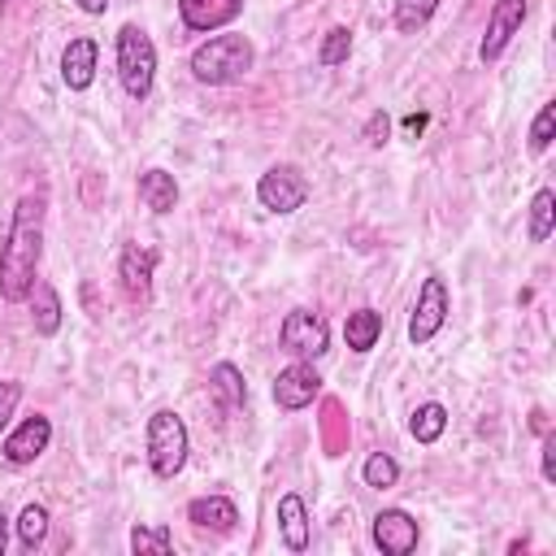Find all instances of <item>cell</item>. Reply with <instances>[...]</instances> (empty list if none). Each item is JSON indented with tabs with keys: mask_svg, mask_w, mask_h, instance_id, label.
Instances as JSON below:
<instances>
[{
	"mask_svg": "<svg viewBox=\"0 0 556 556\" xmlns=\"http://www.w3.org/2000/svg\"><path fill=\"white\" fill-rule=\"evenodd\" d=\"M421 126H426V113H408V117H404V130H408V135H421Z\"/></svg>",
	"mask_w": 556,
	"mask_h": 556,
	"instance_id": "obj_33",
	"label": "cell"
},
{
	"mask_svg": "<svg viewBox=\"0 0 556 556\" xmlns=\"http://www.w3.org/2000/svg\"><path fill=\"white\" fill-rule=\"evenodd\" d=\"M278 530H282V543L291 552H304L308 547V508H304V500L295 491H287L278 500Z\"/></svg>",
	"mask_w": 556,
	"mask_h": 556,
	"instance_id": "obj_17",
	"label": "cell"
},
{
	"mask_svg": "<svg viewBox=\"0 0 556 556\" xmlns=\"http://www.w3.org/2000/svg\"><path fill=\"white\" fill-rule=\"evenodd\" d=\"M96 56H100V48H96L91 35H78V39L65 43V52H61V78H65L70 91H87V87H91V78H96Z\"/></svg>",
	"mask_w": 556,
	"mask_h": 556,
	"instance_id": "obj_13",
	"label": "cell"
},
{
	"mask_svg": "<svg viewBox=\"0 0 556 556\" xmlns=\"http://www.w3.org/2000/svg\"><path fill=\"white\" fill-rule=\"evenodd\" d=\"M348 52H352V30L348 26H330L326 30V39H321V48H317V65H343L348 61Z\"/></svg>",
	"mask_w": 556,
	"mask_h": 556,
	"instance_id": "obj_26",
	"label": "cell"
},
{
	"mask_svg": "<svg viewBox=\"0 0 556 556\" xmlns=\"http://www.w3.org/2000/svg\"><path fill=\"white\" fill-rule=\"evenodd\" d=\"M256 200L269 208V213H295V208H304V200H308V178L300 174V165H269L265 174H261V182H256Z\"/></svg>",
	"mask_w": 556,
	"mask_h": 556,
	"instance_id": "obj_6",
	"label": "cell"
},
{
	"mask_svg": "<svg viewBox=\"0 0 556 556\" xmlns=\"http://www.w3.org/2000/svg\"><path fill=\"white\" fill-rule=\"evenodd\" d=\"M361 473H365V486H374V491H387V486L400 482V465H395V456H387V452H374Z\"/></svg>",
	"mask_w": 556,
	"mask_h": 556,
	"instance_id": "obj_27",
	"label": "cell"
},
{
	"mask_svg": "<svg viewBox=\"0 0 556 556\" xmlns=\"http://www.w3.org/2000/svg\"><path fill=\"white\" fill-rule=\"evenodd\" d=\"M543 478H547V482L556 478V434L543 439Z\"/></svg>",
	"mask_w": 556,
	"mask_h": 556,
	"instance_id": "obj_31",
	"label": "cell"
},
{
	"mask_svg": "<svg viewBox=\"0 0 556 556\" xmlns=\"http://www.w3.org/2000/svg\"><path fill=\"white\" fill-rule=\"evenodd\" d=\"M17 539H22V547L26 552H35L43 539H48V508L43 504H26L22 513H17Z\"/></svg>",
	"mask_w": 556,
	"mask_h": 556,
	"instance_id": "obj_23",
	"label": "cell"
},
{
	"mask_svg": "<svg viewBox=\"0 0 556 556\" xmlns=\"http://www.w3.org/2000/svg\"><path fill=\"white\" fill-rule=\"evenodd\" d=\"M152 269H156V252H152V248L130 243V248L122 252L117 278H122V287H126L130 300H148V291H152Z\"/></svg>",
	"mask_w": 556,
	"mask_h": 556,
	"instance_id": "obj_14",
	"label": "cell"
},
{
	"mask_svg": "<svg viewBox=\"0 0 556 556\" xmlns=\"http://www.w3.org/2000/svg\"><path fill=\"white\" fill-rule=\"evenodd\" d=\"M321 395V374L313 369V361H291L287 369H278L274 378V404L295 413V408H308L313 400Z\"/></svg>",
	"mask_w": 556,
	"mask_h": 556,
	"instance_id": "obj_8",
	"label": "cell"
},
{
	"mask_svg": "<svg viewBox=\"0 0 556 556\" xmlns=\"http://www.w3.org/2000/svg\"><path fill=\"white\" fill-rule=\"evenodd\" d=\"M552 130H556V104H543L539 113H534V122H530V152H547V143H552Z\"/></svg>",
	"mask_w": 556,
	"mask_h": 556,
	"instance_id": "obj_28",
	"label": "cell"
},
{
	"mask_svg": "<svg viewBox=\"0 0 556 556\" xmlns=\"http://www.w3.org/2000/svg\"><path fill=\"white\" fill-rule=\"evenodd\" d=\"M369 534H374V543H378V552H387V556H408L413 547H417V517L413 513H404V508H382V513H374V526H369Z\"/></svg>",
	"mask_w": 556,
	"mask_h": 556,
	"instance_id": "obj_9",
	"label": "cell"
},
{
	"mask_svg": "<svg viewBox=\"0 0 556 556\" xmlns=\"http://www.w3.org/2000/svg\"><path fill=\"white\" fill-rule=\"evenodd\" d=\"M48 443H52V421L43 417V413H35V417H26L9 439H4V460L9 465H35L43 452H48Z\"/></svg>",
	"mask_w": 556,
	"mask_h": 556,
	"instance_id": "obj_11",
	"label": "cell"
},
{
	"mask_svg": "<svg viewBox=\"0 0 556 556\" xmlns=\"http://www.w3.org/2000/svg\"><path fill=\"white\" fill-rule=\"evenodd\" d=\"M39 256H43V200L22 195L0 248V295L9 304L26 300L35 278H39Z\"/></svg>",
	"mask_w": 556,
	"mask_h": 556,
	"instance_id": "obj_1",
	"label": "cell"
},
{
	"mask_svg": "<svg viewBox=\"0 0 556 556\" xmlns=\"http://www.w3.org/2000/svg\"><path fill=\"white\" fill-rule=\"evenodd\" d=\"M139 200L152 208V213H174L178 204V182L169 169H143L139 174Z\"/></svg>",
	"mask_w": 556,
	"mask_h": 556,
	"instance_id": "obj_18",
	"label": "cell"
},
{
	"mask_svg": "<svg viewBox=\"0 0 556 556\" xmlns=\"http://www.w3.org/2000/svg\"><path fill=\"white\" fill-rule=\"evenodd\" d=\"M74 4H78V9L87 13V17H100V13L109 9V0H74Z\"/></svg>",
	"mask_w": 556,
	"mask_h": 556,
	"instance_id": "obj_32",
	"label": "cell"
},
{
	"mask_svg": "<svg viewBox=\"0 0 556 556\" xmlns=\"http://www.w3.org/2000/svg\"><path fill=\"white\" fill-rule=\"evenodd\" d=\"M117 78L130 100H148V91L156 83V43L135 22H126L117 30Z\"/></svg>",
	"mask_w": 556,
	"mask_h": 556,
	"instance_id": "obj_3",
	"label": "cell"
},
{
	"mask_svg": "<svg viewBox=\"0 0 556 556\" xmlns=\"http://www.w3.org/2000/svg\"><path fill=\"white\" fill-rule=\"evenodd\" d=\"M552 226H556V191L543 187L530 200V243H543L552 235Z\"/></svg>",
	"mask_w": 556,
	"mask_h": 556,
	"instance_id": "obj_22",
	"label": "cell"
},
{
	"mask_svg": "<svg viewBox=\"0 0 556 556\" xmlns=\"http://www.w3.org/2000/svg\"><path fill=\"white\" fill-rule=\"evenodd\" d=\"M9 526H13V521H9V513L0 508V556H4V547H9Z\"/></svg>",
	"mask_w": 556,
	"mask_h": 556,
	"instance_id": "obj_34",
	"label": "cell"
},
{
	"mask_svg": "<svg viewBox=\"0 0 556 556\" xmlns=\"http://www.w3.org/2000/svg\"><path fill=\"white\" fill-rule=\"evenodd\" d=\"M278 343H282V352H291L295 361H317V356L326 352V343H330V330H326L321 313H313V308H291V313L282 317V326H278Z\"/></svg>",
	"mask_w": 556,
	"mask_h": 556,
	"instance_id": "obj_7",
	"label": "cell"
},
{
	"mask_svg": "<svg viewBox=\"0 0 556 556\" xmlns=\"http://www.w3.org/2000/svg\"><path fill=\"white\" fill-rule=\"evenodd\" d=\"M130 552H139V556H148V552L169 556L174 552V534L165 526H135L130 530Z\"/></svg>",
	"mask_w": 556,
	"mask_h": 556,
	"instance_id": "obj_24",
	"label": "cell"
},
{
	"mask_svg": "<svg viewBox=\"0 0 556 556\" xmlns=\"http://www.w3.org/2000/svg\"><path fill=\"white\" fill-rule=\"evenodd\" d=\"M30 321H35V334H56L61 330V295L52 291V282L48 278H35V287H30Z\"/></svg>",
	"mask_w": 556,
	"mask_h": 556,
	"instance_id": "obj_16",
	"label": "cell"
},
{
	"mask_svg": "<svg viewBox=\"0 0 556 556\" xmlns=\"http://www.w3.org/2000/svg\"><path fill=\"white\" fill-rule=\"evenodd\" d=\"M521 22H526V0H495L491 4V17H486V35L478 43V56L491 65L508 48V39L521 30Z\"/></svg>",
	"mask_w": 556,
	"mask_h": 556,
	"instance_id": "obj_10",
	"label": "cell"
},
{
	"mask_svg": "<svg viewBox=\"0 0 556 556\" xmlns=\"http://www.w3.org/2000/svg\"><path fill=\"white\" fill-rule=\"evenodd\" d=\"M434 9H439V0H395V30H404V35L421 30L434 17Z\"/></svg>",
	"mask_w": 556,
	"mask_h": 556,
	"instance_id": "obj_25",
	"label": "cell"
},
{
	"mask_svg": "<svg viewBox=\"0 0 556 556\" xmlns=\"http://www.w3.org/2000/svg\"><path fill=\"white\" fill-rule=\"evenodd\" d=\"M17 400H22V382H0V430L9 426V417H13Z\"/></svg>",
	"mask_w": 556,
	"mask_h": 556,
	"instance_id": "obj_30",
	"label": "cell"
},
{
	"mask_svg": "<svg viewBox=\"0 0 556 556\" xmlns=\"http://www.w3.org/2000/svg\"><path fill=\"white\" fill-rule=\"evenodd\" d=\"M387 135H391V117H387L382 109H374L369 122H365V143H369V148H382Z\"/></svg>",
	"mask_w": 556,
	"mask_h": 556,
	"instance_id": "obj_29",
	"label": "cell"
},
{
	"mask_svg": "<svg viewBox=\"0 0 556 556\" xmlns=\"http://www.w3.org/2000/svg\"><path fill=\"white\" fill-rule=\"evenodd\" d=\"M208 382H213V391L222 395V404H226V408H239V404L248 400L243 374H239L230 361H217V365H213V374H208Z\"/></svg>",
	"mask_w": 556,
	"mask_h": 556,
	"instance_id": "obj_21",
	"label": "cell"
},
{
	"mask_svg": "<svg viewBox=\"0 0 556 556\" xmlns=\"http://www.w3.org/2000/svg\"><path fill=\"white\" fill-rule=\"evenodd\" d=\"M187 521H195L200 530H213V534H235L239 508H235V500H226V495H195V500L187 504Z\"/></svg>",
	"mask_w": 556,
	"mask_h": 556,
	"instance_id": "obj_15",
	"label": "cell"
},
{
	"mask_svg": "<svg viewBox=\"0 0 556 556\" xmlns=\"http://www.w3.org/2000/svg\"><path fill=\"white\" fill-rule=\"evenodd\" d=\"M243 13V0H178V17L187 30H222Z\"/></svg>",
	"mask_w": 556,
	"mask_h": 556,
	"instance_id": "obj_12",
	"label": "cell"
},
{
	"mask_svg": "<svg viewBox=\"0 0 556 556\" xmlns=\"http://www.w3.org/2000/svg\"><path fill=\"white\" fill-rule=\"evenodd\" d=\"M187 452H191L187 421H182L174 408H156V413L148 417V465H152V473H156V478L182 473Z\"/></svg>",
	"mask_w": 556,
	"mask_h": 556,
	"instance_id": "obj_4",
	"label": "cell"
},
{
	"mask_svg": "<svg viewBox=\"0 0 556 556\" xmlns=\"http://www.w3.org/2000/svg\"><path fill=\"white\" fill-rule=\"evenodd\" d=\"M252 61H256L252 39L239 30H222V35H208L191 52V78L208 83V87H230V83H243L252 74Z\"/></svg>",
	"mask_w": 556,
	"mask_h": 556,
	"instance_id": "obj_2",
	"label": "cell"
},
{
	"mask_svg": "<svg viewBox=\"0 0 556 556\" xmlns=\"http://www.w3.org/2000/svg\"><path fill=\"white\" fill-rule=\"evenodd\" d=\"M447 313H452L447 282H443L439 274H430V278L421 282L417 300H413V317H408V343H413V348H426V343H430V339L443 330Z\"/></svg>",
	"mask_w": 556,
	"mask_h": 556,
	"instance_id": "obj_5",
	"label": "cell"
},
{
	"mask_svg": "<svg viewBox=\"0 0 556 556\" xmlns=\"http://www.w3.org/2000/svg\"><path fill=\"white\" fill-rule=\"evenodd\" d=\"M408 430H413V439H417V443H434V439L447 430V408H443V404H434V400L417 404V408H413Z\"/></svg>",
	"mask_w": 556,
	"mask_h": 556,
	"instance_id": "obj_20",
	"label": "cell"
},
{
	"mask_svg": "<svg viewBox=\"0 0 556 556\" xmlns=\"http://www.w3.org/2000/svg\"><path fill=\"white\" fill-rule=\"evenodd\" d=\"M378 334H382V313H378V308H356V313H348L343 339H348L352 352H369V348L378 343Z\"/></svg>",
	"mask_w": 556,
	"mask_h": 556,
	"instance_id": "obj_19",
	"label": "cell"
}]
</instances>
